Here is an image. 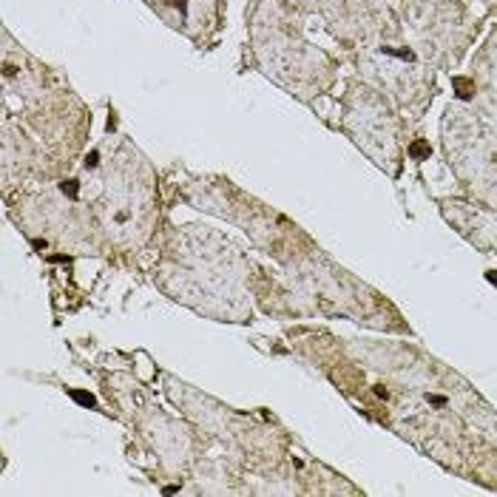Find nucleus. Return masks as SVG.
<instances>
[{"label": "nucleus", "instance_id": "nucleus-5", "mask_svg": "<svg viewBox=\"0 0 497 497\" xmlns=\"http://www.w3.org/2000/svg\"><path fill=\"white\" fill-rule=\"evenodd\" d=\"M63 193H66L68 199H77V193H80V185L74 182V179H66V182H63Z\"/></svg>", "mask_w": 497, "mask_h": 497}, {"label": "nucleus", "instance_id": "nucleus-7", "mask_svg": "<svg viewBox=\"0 0 497 497\" xmlns=\"http://www.w3.org/2000/svg\"><path fill=\"white\" fill-rule=\"evenodd\" d=\"M426 401L435 403V406H446V398H443V395H426Z\"/></svg>", "mask_w": 497, "mask_h": 497}, {"label": "nucleus", "instance_id": "nucleus-1", "mask_svg": "<svg viewBox=\"0 0 497 497\" xmlns=\"http://www.w3.org/2000/svg\"><path fill=\"white\" fill-rule=\"evenodd\" d=\"M429 153H432V148H429L426 139H415L412 145H409V156H412V159H426Z\"/></svg>", "mask_w": 497, "mask_h": 497}, {"label": "nucleus", "instance_id": "nucleus-2", "mask_svg": "<svg viewBox=\"0 0 497 497\" xmlns=\"http://www.w3.org/2000/svg\"><path fill=\"white\" fill-rule=\"evenodd\" d=\"M452 85H455V91H458V97H460V99H469V97H472V91H475V85L469 83L466 77H455Z\"/></svg>", "mask_w": 497, "mask_h": 497}, {"label": "nucleus", "instance_id": "nucleus-9", "mask_svg": "<svg viewBox=\"0 0 497 497\" xmlns=\"http://www.w3.org/2000/svg\"><path fill=\"white\" fill-rule=\"evenodd\" d=\"M15 71H17V68L12 66V63H6V66H3V74H6V77H15Z\"/></svg>", "mask_w": 497, "mask_h": 497}, {"label": "nucleus", "instance_id": "nucleus-11", "mask_svg": "<svg viewBox=\"0 0 497 497\" xmlns=\"http://www.w3.org/2000/svg\"><path fill=\"white\" fill-rule=\"evenodd\" d=\"M32 245H34V248H37V250H46V248H49V245H46V242H40V239H34Z\"/></svg>", "mask_w": 497, "mask_h": 497}, {"label": "nucleus", "instance_id": "nucleus-4", "mask_svg": "<svg viewBox=\"0 0 497 497\" xmlns=\"http://www.w3.org/2000/svg\"><path fill=\"white\" fill-rule=\"evenodd\" d=\"M383 54H392V57H401V60H415V54L409 49H389V46H383Z\"/></svg>", "mask_w": 497, "mask_h": 497}, {"label": "nucleus", "instance_id": "nucleus-3", "mask_svg": "<svg viewBox=\"0 0 497 497\" xmlns=\"http://www.w3.org/2000/svg\"><path fill=\"white\" fill-rule=\"evenodd\" d=\"M71 398H74L80 406H97V398L91 395V392H85V389H71Z\"/></svg>", "mask_w": 497, "mask_h": 497}, {"label": "nucleus", "instance_id": "nucleus-6", "mask_svg": "<svg viewBox=\"0 0 497 497\" xmlns=\"http://www.w3.org/2000/svg\"><path fill=\"white\" fill-rule=\"evenodd\" d=\"M85 165H88V168H97L99 165V153H97V151H91V153L85 156Z\"/></svg>", "mask_w": 497, "mask_h": 497}, {"label": "nucleus", "instance_id": "nucleus-10", "mask_svg": "<svg viewBox=\"0 0 497 497\" xmlns=\"http://www.w3.org/2000/svg\"><path fill=\"white\" fill-rule=\"evenodd\" d=\"M486 279H489V284H495V287H497V270H492V273H486Z\"/></svg>", "mask_w": 497, "mask_h": 497}, {"label": "nucleus", "instance_id": "nucleus-8", "mask_svg": "<svg viewBox=\"0 0 497 497\" xmlns=\"http://www.w3.org/2000/svg\"><path fill=\"white\" fill-rule=\"evenodd\" d=\"M168 6H173V9H179V12H185L188 9V0H165Z\"/></svg>", "mask_w": 497, "mask_h": 497}]
</instances>
